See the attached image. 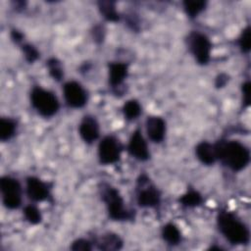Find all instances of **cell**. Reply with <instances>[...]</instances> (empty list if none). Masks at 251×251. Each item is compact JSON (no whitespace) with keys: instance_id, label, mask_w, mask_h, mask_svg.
<instances>
[{"instance_id":"f1b7e54d","label":"cell","mask_w":251,"mask_h":251,"mask_svg":"<svg viewBox=\"0 0 251 251\" xmlns=\"http://www.w3.org/2000/svg\"><path fill=\"white\" fill-rule=\"evenodd\" d=\"M94 38H95V40L96 41H99V42H101V41H103V39H104V30H103V28L101 27V26H96L95 28H94Z\"/></svg>"},{"instance_id":"ba28073f","label":"cell","mask_w":251,"mask_h":251,"mask_svg":"<svg viewBox=\"0 0 251 251\" xmlns=\"http://www.w3.org/2000/svg\"><path fill=\"white\" fill-rule=\"evenodd\" d=\"M123 146L120 141L111 135L105 136L98 145L99 161L104 165L114 164L121 157Z\"/></svg>"},{"instance_id":"cb8c5ba5","label":"cell","mask_w":251,"mask_h":251,"mask_svg":"<svg viewBox=\"0 0 251 251\" xmlns=\"http://www.w3.org/2000/svg\"><path fill=\"white\" fill-rule=\"evenodd\" d=\"M24 215L25 220L31 225H37L41 222L42 216L40 211L34 205H27L24 209Z\"/></svg>"},{"instance_id":"52a82bcc","label":"cell","mask_w":251,"mask_h":251,"mask_svg":"<svg viewBox=\"0 0 251 251\" xmlns=\"http://www.w3.org/2000/svg\"><path fill=\"white\" fill-rule=\"evenodd\" d=\"M0 190L3 204L8 209H17L22 204V186L18 179L12 176H2L0 178Z\"/></svg>"},{"instance_id":"5b68a950","label":"cell","mask_w":251,"mask_h":251,"mask_svg":"<svg viewBox=\"0 0 251 251\" xmlns=\"http://www.w3.org/2000/svg\"><path fill=\"white\" fill-rule=\"evenodd\" d=\"M136 200L141 208H156L161 201V194L146 175H141L137 179Z\"/></svg>"},{"instance_id":"5bb4252c","label":"cell","mask_w":251,"mask_h":251,"mask_svg":"<svg viewBox=\"0 0 251 251\" xmlns=\"http://www.w3.org/2000/svg\"><path fill=\"white\" fill-rule=\"evenodd\" d=\"M128 66L122 62H112L109 64V83L113 88L120 87L127 76Z\"/></svg>"},{"instance_id":"7a4b0ae2","label":"cell","mask_w":251,"mask_h":251,"mask_svg":"<svg viewBox=\"0 0 251 251\" xmlns=\"http://www.w3.org/2000/svg\"><path fill=\"white\" fill-rule=\"evenodd\" d=\"M217 226L220 232L229 243L242 245L249 242V228L233 213L220 211L217 217Z\"/></svg>"},{"instance_id":"e0dca14e","label":"cell","mask_w":251,"mask_h":251,"mask_svg":"<svg viewBox=\"0 0 251 251\" xmlns=\"http://www.w3.org/2000/svg\"><path fill=\"white\" fill-rule=\"evenodd\" d=\"M162 237L170 245H177L181 241V233L178 227L172 224H166L162 228Z\"/></svg>"},{"instance_id":"4316f807","label":"cell","mask_w":251,"mask_h":251,"mask_svg":"<svg viewBox=\"0 0 251 251\" xmlns=\"http://www.w3.org/2000/svg\"><path fill=\"white\" fill-rule=\"evenodd\" d=\"M71 249L74 251H79V250L88 251L92 249V243L85 238H78L72 243Z\"/></svg>"},{"instance_id":"ffe728a7","label":"cell","mask_w":251,"mask_h":251,"mask_svg":"<svg viewBox=\"0 0 251 251\" xmlns=\"http://www.w3.org/2000/svg\"><path fill=\"white\" fill-rule=\"evenodd\" d=\"M123 112L126 120L133 121L137 119L141 114V106L137 100L131 99L125 103L123 107Z\"/></svg>"},{"instance_id":"9c48e42d","label":"cell","mask_w":251,"mask_h":251,"mask_svg":"<svg viewBox=\"0 0 251 251\" xmlns=\"http://www.w3.org/2000/svg\"><path fill=\"white\" fill-rule=\"evenodd\" d=\"M64 97L67 104L73 108H81L86 104L87 94L80 83L68 81L63 87Z\"/></svg>"},{"instance_id":"f546056e","label":"cell","mask_w":251,"mask_h":251,"mask_svg":"<svg viewBox=\"0 0 251 251\" xmlns=\"http://www.w3.org/2000/svg\"><path fill=\"white\" fill-rule=\"evenodd\" d=\"M226 81H227V75L225 74H221L217 76L215 84L217 87H223L226 83Z\"/></svg>"},{"instance_id":"7402d4cb","label":"cell","mask_w":251,"mask_h":251,"mask_svg":"<svg viewBox=\"0 0 251 251\" xmlns=\"http://www.w3.org/2000/svg\"><path fill=\"white\" fill-rule=\"evenodd\" d=\"M206 2L202 0H186L183 2V8L190 18L196 17L202 10H204Z\"/></svg>"},{"instance_id":"7c38bea8","label":"cell","mask_w":251,"mask_h":251,"mask_svg":"<svg viewBox=\"0 0 251 251\" xmlns=\"http://www.w3.org/2000/svg\"><path fill=\"white\" fill-rule=\"evenodd\" d=\"M145 125L148 137L155 143L162 142L166 134V122L161 117L150 116Z\"/></svg>"},{"instance_id":"484cf974","label":"cell","mask_w":251,"mask_h":251,"mask_svg":"<svg viewBox=\"0 0 251 251\" xmlns=\"http://www.w3.org/2000/svg\"><path fill=\"white\" fill-rule=\"evenodd\" d=\"M238 45L242 52L248 53L250 51V27H245L238 39Z\"/></svg>"},{"instance_id":"277c9868","label":"cell","mask_w":251,"mask_h":251,"mask_svg":"<svg viewBox=\"0 0 251 251\" xmlns=\"http://www.w3.org/2000/svg\"><path fill=\"white\" fill-rule=\"evenodd\" d=\"M30 102L36 112L42 117L49 118L54 116L60 108L57 96L40 86H35L30 92Z\"/></svg>"},{"instance_id":"8992f818","label":"cell","mask_w":251,"mask_h":251,"mask_svg":"<svg viewBox=\"0 0 251 251\" xmlns=\"http://www.w3.org/2000/svg\"><path fill=\"white\" fill-rule=\"evenodd\" d=\"M186 43L190 53L200 65H206L210 60L212 44L210 39L199 31H192L188 34Z\"/></svg>"},{"instance_id":"4fadbf2b","label":"cell","mask_w":251,"mask_h":251,"mask_svg":"<svg viewBox=\"0 0 251 251\" xmlns=\"http://www.w3.org/2000/svg\"><path fill=\"white\" fill-rule=\"evenodd\" d=\"M78 132L86 143H92L99 136V125L92 116H85L79 124Z\"/></svg>"},{"instance_id":"3957f363","label":"cell","mask_w":251,"mask_h":251,"mask_svg":"<svg viewBox=\"0 0 251 251\" xmlns=\"http://www.w3.org/2000/svg\"><path fill=\"white\" fill-rule=\"evenodd\" d=\"M101 190V197L104 201L109 217L115 221H126L132 219V214L125 207V202L119 190L115 187L103 183Z\"/></svg>"},{"instance_id":"83f0119b","label":"cell","mask_w":251,"mask_h":251,"mask_svg":"<svg viewBox=\"0 0 251 251\" xmlns=\"http://www.w3.org/2000/svg\"><path fill=\"white\" fill-rule=\"evenodd\" d=\"M242 95H243V102L245 106H248L250 103V82L246 81L242 84Z\"/></svg>"},{"instance_id":"d4e9b609","label":"cell","mask_w":251,"mask_h":251,"mask_svg":"<svg viewBox=\"0 0 251 251\" xmlns=\"http://www.w3.org/2000/svg\"><path fill=\"white\" fill-rule=\"evenodd\" d=\"M21 48H22V51L24 53V56H25L26 62L33 63L39 58V53L34 46H32L28 43H25L22 45Z\"/></svg>"},{"instance_id":"ac0fdd59","label":"cell","mask_w":251,"mask_h":251,"mask_svg":"<svg viewBox=\"0 0 251 251\" xmlns=\"http://www.w3.org/2000/svg\"><path fill=\"white\" fill-rule=\"evenodd\" d=\"M17 129V124L10 118H1L0 120V139L2 141L12 138Z\"/></svg>"},{"instance_id":"9a60e30c","label":"cell","mask_w":251,"mask_h":251,"mask_svg":"<svg viewBox=\"0 0 251 251\" xmlns=\"http://www.w3.org/2000/svg\"><path fill=\"white\" fill-rule=\"evenodd\" d=\"M195 153L199 161L205 165H212L217 160L215 145L207 141H202L197 144Z\"/></svg>"},{"instance_id":"d6986e66","label":"cell","mask_w":251,"mask_h":251,"mask_svg":"<svg viewBox=\"0 0 251 251\" xmlns=\"http://www.w3.org/2000/svg\"><path fill=\"white\" fill-rule=\"evenodd\" d=\"M100 13L103 17L109 22H118L119 21V14L116 11L115 2L113 1H100L98 3Z\"/></svg>"},{"instance_id":"603a6c76","label":"cell","mask_w":251,"mask_h":251,"mask_svg":"<svg viewBox=\"0 0 251 251\" xmlns=\"http://www.w3.org/2000/svg\"><path fill=\"white\" fill-rule=\"evenodd\" d=\"M48 71L53 79L60 81L64 76V72L61 66V63L56 58H50L46 62Z\"/></svg>"},{"instance_id":"44dd1931","label":"cell","mask_w":251,"mask_h":251,"mask_svg":"<svg viewBox=\"0 0 251 251\" xmlns=\"http://www.w3.org/2000/svg\"><path fill=\"white\" fill-rule=\"evenodd\" d=\"M203 202V198L198 191L189 190L179 198V203L184 207H196Z\"/></svg>"},{"instance_id":"8fae6325","label":"cell","mask_w":251,"mask_h":251,"mask_svg":"<svg viewBox=\"0 0 251 251\" xmlns=\"http://www.w3.org/2000/svg\"><path fill=\"white\" fill-rule=\"evenodd\" d=\"M26 193L29 199L39 202L49 198L50 188L46 182L38 177L28 176L26 178Z\"/></svg>"},{"instance_id":"2e32d148","label":"cell","mask_w":251,"mask_h":251,"mask_svg":"<svg viewBox=\"0 0 251 251\" xmlns=\"http://www.w3.org/2000/svg\"><path fill=\"white\" fill-rule=\"evenodd\" d=\"M96 245L99 250H119L123 247V240L118 234L113 232H107L101 235V237L96 241Z\"/></svg>"},{"instance_id":"4dcf8cb0","label":"cell","mask_w":251,"mask_h":251,"mask_svg":"<svg viewBox=\"0 0 251 251\" xmlns=\"http://www.w3.org/2000/svg\"><path fill=\"white\" fill-rule=\"evenodd\" d=\"M11 37H12V39H13L16 43H19V42H21V41L23 40L24 35H23V33H22L21 31L16 30V29H13L12 32H11Z\"/></svg>"},{"instance_id":"30bf717a","label":"cell","mask_w":251,"mask_h":251,"mask_svg":"<svg viewBox=\"0 0 251 251\" xmlns=\"http://www.w3.org/2000/svg\"><path fill=\"white\" fill-rule=\"evenodd\" d=\"M127 150L132 157L139 161H146L149 159L150 153L148 146L143 135L141 134L140 129H136L132 132L128 142Z\"/></svg>"},{"instance_id":"6da1fadb","label":"cell","mask_w":251,"mask_h":251,"mask_svg":"<svg viewBox=\"0 0 251 251\" xmlns=\"http://www.w3.org/2000/svg\"><path fill=\"white\" fill-rule=\"evenodd\" d=\"M215 145L217 159L234 172L243 170L250 161L249 149L237 140H221Z\"/></svg>"}]
</instances>
